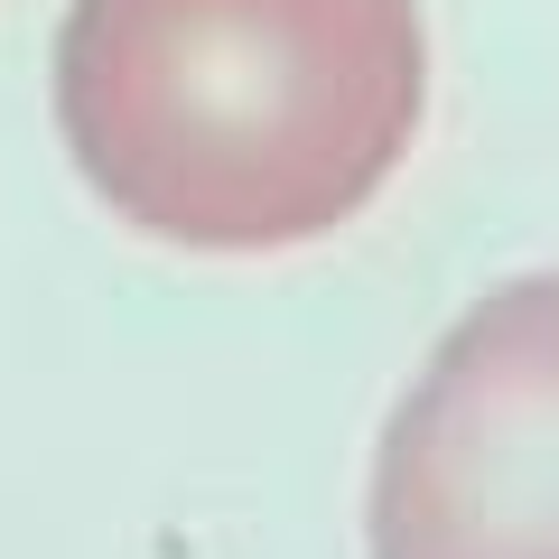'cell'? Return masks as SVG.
<instances>
[{
  "label": "cell",
  "mask_w": 559,
  "mask_h": 559,
  "mask_svg": "<svg viewBox=\"0 0 559 559\" xmlns=\"http://www.w3.org/2000/svg\"><path fill=\"white\" fill-rule=\"evenodd\" d=\"M411 0H66L57 131L121 224L187 252L318 242L419 140Z\"/></svg>",
  "instance_id": "cell-1"
},
{
  "label": "cell",
  "mask_w": 559,
  "mask_h": 559,
  "mask_svg": "<svg viewBox=\"0 0 559 559\" xmlns=\"http://www.w3.org/2000/svg\"><path fill=\"white\" fill-rule=\"evenodd\" d=\"M364 540L373 559H559V271L476 299L392 401Z\"/></svg>",
  "instance_id": "cell-2"
}]
</instances>
